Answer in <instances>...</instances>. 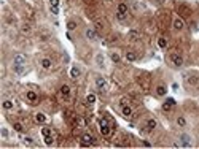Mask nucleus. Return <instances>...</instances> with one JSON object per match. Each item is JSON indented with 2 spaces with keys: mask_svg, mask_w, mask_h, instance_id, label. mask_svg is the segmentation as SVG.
<instances>
[{
  "mask_svg": "<svg viewBox=\"0 0 199 149\" xmlns=\"http://www.w3.org/2000/svg\"><path fill=\"white\" fill-rule=\"evenodd\" d=\"M23 141H24V144H34V138H30V137H24Z\"/></svg>",
  "mask_w": 199,
  "mask_h": 149,
  "instance_id": "nucleus-34",
  "label": "nucleus"
},
{
  "mask_svg": "<svg viewBox=\"0 0 199 149\" xmlns=\"http://www.w3.org/2000/svg\"><path fill=\"white\" fill-rule=\"evenodd\" d=\"M107 80H105L104 76H96V87L101 90V92H105L107 90Z\"/></svg>",
  "mask_w": 199,
  "mask_h": 149,
  "instance_id": "nucleus-5",
  "label": "nucleus"
},
{
  "mask_svg": "<svg viewBox=\"0 0 199 149\" xmlns=\"http://www.w3.org/2000/svg\"><path fill=\"white\" fill-rule=\"evenodd\" d=\"M177 11H179V16L183 19V18H190L191 13H193V10H191V6H188L187 3H180L179 8H177Z\"/></svg>",
  "mask_w": 199,
  "mask_h": 149,
  "instance_id": "nucleus-4",
  "label": "nucleus"
},
{
  "mask_svg": "<svg viewBox=\"0 0 199 149\" xmlns=\"http://www.w3.org/2000/svg\"><path fill=\"white\" fill-rule=\"evenodd\" d=\"M121 114L124 116V117H131L132 116V108L129 105H124L123 108H121Z\"/></svg>",
  "mask_w": 199,
  "mask_h": 149,
  "instance_id": "nucleus-18",
  "label": "nucleus"
},
{
  "mask_svg": "<svg viewBox=\"0 0 199 149\" xmlns=\"http://www.w3.org/2000/svg\"><path fill=\"white\" fill-rule=\"evenodd\" d=\"M158 46H159L161 49H164V48H167V40H166L164 37H161V38H158Z\"/></svg>",
  "mask_w": 199,
  "mask_h": 149,
  "instance_id": "nucleus-29",
  "label": "nucleus"
},
{
  "mask_svg": "<svg viewBox=\"0 0 199 149\" xmlns=\"http://www.w3.org/2000/svg\"><path fill=\"white\" fill-rule=\"evenodd\" d=\"M75 29H76V22H75V21H69V22H67V30L72 32Z\"/></svg>",
  "mask_w": 199,
  "mask_h": 149,
  "instance_id": "nucleus-32",
  "label": "nucleus"
},
{
  "mask_svg": "<svg viewBox=\"0 0 199 149\" xmlns=\"http://www.w3.org/2000/svg\"><path fill=\"white\" fill-rule=\"evenodd\" d=\"M40 65H41V68H43V70H49V68L53 67V60L49 59V57H43V59L40 60Z\"/></svg>",
  "mask_w": 199,
  "mask_h": 149,
  "instance_id": "nucleus-11",
  "label": "nucleus"
},
{
  "mask_svg": "<svg viewBox=\"0 0 199 149\" xmlns=\"http://www.w3.org/2000/svg\"><path fill=\"white\" fill-rule=\"evenodd\" d=\"M45 144L46 146H51L53 144V137L49 135V137H45Z\"/></svg>",
  "mask_w": 199,
  "mask_h": 149,
  "instance_id": "nucleus-35",
  "label": "nucleus"
},
{
  "mask_svg": "<svg viewBox=\"0 0 199 149\" xmlns=\"http://www.w3.org/2000/svg\"><path fill=\"white\" fill-rule=\"evenodd\" d=\"M110 59H112L113 63H119V62H121V56H119L116 51H112L110 52Z\"/></svg>",
  "mask_w": 199,
  "mask_h": 149,
  "instance_id": "nucleus-21",
  "label": "nucleus"
},
{
  "mask_svg": "<svg viewBox=\"0 0 199 149\" xmlns=\"http://www.w3.org/2000/svg\"><path fill=\"white\" fill-rule=\"evenodd\" d=\"M30 30H32V29H30V25H29V24H24L23 27H21V33H24V35H29Z\"/></svg>",
  "mask_w": 199,
  "mask_h": 149,
  "instance_id": "nucleus-31",
  "label": "nucleus"
},
{
  "mask_svg": "<svg viewBox=\"0 0 199 149\" xmlns=\"http://www.w3.org/2000/svg\"><path fill=\"white\" fill-rule=\"evenodd\" d=\"M166 94H167V87L162 86V84H159V86L156 87V95H158V97H166Z\"/></svg>",
  "mask_w": 199,
  "mask_h": 149,
  "instance_id": "nucleus-16",
  "label": "nucleus"
},
{
  "mask_svg": "<svg viewBox=\"0 0 199 149\" xmlns=\"http://www.w3.org/2000/svg\"><path fill=\"white\" fill-rule=\"evenodd\" d=\"M13 106H15V103H13L11 100H3L2 102V108L3 110H13Z\"/></svg>",
  "mask_w": 199,
  "mask_h": 149,
  "instance_id": "nucleus-24",
  "label": "nucleus"
},
{
  "mask_svg": "<svg viewBox=\"0 0 199 149\" xmlns=\"http://www.w3.org/2000/svg\"><path fill=\"white\" fill-rule=\"evenodd\" d=\"M99 132L102 133V137H110L112 135V125L107 117H102L99 120Z\"/></svg>",
  "mask_w": 199,
  "mask_h": 149,
  "instance_id": "nucleus-2",
  "label": "nucleus"
},
{
  "mask_svg": "<svg viewBox=\"0 0 199 149\" xmlns=\"http://www.w3.org/2000/svg\"><path fill=\"white\" fill-rule=\"evenodd\" d=\"M127 13H129V6H127V3H124V2L118 3V8H116V18H118L119 21H123V19H126Z\"/></svg>",
  "mask_w": 199,
  "mask_h": 149,
  "instance_id": "nucleus-3",
  "label": "nucleus"
},
{
  "mask_svg": "<svg viewBox=\"0 0 199 149\" xmlns=\"http://www.w3.org/2000/svg\"><path fill=\"white\" fill-rule=\"evenodd\" d=\"M180 146L182 147H191V146H193V141H191V137L188 133H182L180 135Z\"/></svg>",
  "mask_w": 199,
  "mask_h": 149,
  "instance_id": "nucleus-6",
  "label": "nucleus"
},
{
  "mask_svg": "<svg viewBox=\"0 0 199 149\" xmlns=\"http://www.w3.org/2000/svg\"><path fill=\"white\" fill-rule=\"evenodd\" d=\"M41 135H43V137H49V135H51V129H49V127H41Z\"/></svg>",
  "mask_w": 199,
  "mask_h": 149,
  "instance_id": "nucleus-33",
  "label": "nucleus"
},
{
  "mask_svg": "<svg viewBox=\"0 0 199 149\" xmlns=\"http://www.w3.org/2000/svg\"><path fill=\"white\" fill-rule=\"evenodd\" d=\"M2 137H3V138L8 137V130H6V129H2Z\"/></svg>",
  "mask_w": 199,
  "mask_h": 149,
  "instance_id": "nucleus-39",
  "label": "nucleus"
},
{
  "mask_svg": "<svg viewBox=\"0 0 199 149\" xmlns=\"http://www.w3.org/2000/svg\"><path fill=\"white\" fill-rule=\"evenodd\" d=\"M34 119H35V122H38V124H45L46 122V116L43 114V113H35Z\"/></svg>",
  "mask_w": 199,
  "mask_h": 149,
  "instance_id": "nucleus-17",
  "label": "nucleus"
},
{
  "mask_svg": "<svg viewBox=\"0 0 199 149\" xmlns=\"http://www.w3.org/2000/svg\"><path fill=\"white\" fill-rule=\"evenodd\" d=\"M172 25H174V29H175V30H179V32L185 29V22H183V19H182L180 16L174 19V22H172Z\"/></svg>",
  "mask_w": 199,
  "mask_h": 149,
  "instance_id": "nucleus-10",
  "label": "nucleus"
},
{
  "mask_svg": "<svg viewBox=\"0 0 199 149\" xmlns=\"http://www.w3.org/2000/svg\"><path fill=\"white\" fill-rule=\"evenodd\" d=\"M13 67H15V72L16 73H23L24 72V67H26V56L16 54L15 57H13Z\"/></svg>",
  "mask_w": 199,
  "mask_h": 149,
  "instance_id": "nucleus-1",
  "label": "nucleus"
},
{
  "mask_svg": "<svg viewBox=\"0 0 199 149\" xmlns=\"http://www.w3.org/2000/svg\"><path fill=\"white\" fill-rule=\"evenodd\" d=\"M94 29H96V30H102V29H104V24L101 22V21H97V22H96V27H94Z\"/></svg>",
  "mask_w": 199,
  "mask_h": 149,
  "instance_id": "nucleus-36",
  "label": "nucleus"
},
{
  "mask_svg": "<svg viewBox=\"0 0 199 149\" xmlns=\"http://www.w3.org/2000/svg\"><path fill=\"white\" fill-rule=\"evenodd\" d=\"M126 60H127V62H136V60H137L136 51H126Z\"/></svg>",
  "mask_w": 199,
  "mask_h": 149,
  "instance_id": "nucleus-19",
  "label": "nucleus"
},
{
  "mask_svg": "<svg viewBox=\"0 0 199 149\" xmlns=\"http://www.w3.org/2000/svg\"><path fill=\"white\" fill-rule=\"evenodd\" d=\"M94 143H96V138L92 135H89V133L81 135V146H92Z\"/></svg>",
  "mask_w": 199,
  "mask_h": 149,
  "instance_id": "nucleus-7",
  "label": "nucleus"
},
{
  "mask_svg": "<svg viewBox=\"0 0 199 149\" xmlns=\"http://www.w3.org/2000/svg\"><path fill=\"white\" fill-rule=\"evenodd\" d=\"M127 38H129L131 41H136V40H139V32H137V30H131L129 33H127Z\"/></svg>",
  "mask_w": 199,
  "mask_h": 149,
  "instance_id": "nucleus-25",
  "label": "nucleus"
},
{
  "mask_svg": "<svg viewBox=\"0 0 199 149\" xmlns=\"http://www.w3.org/2000/svg\"><path fill=\"white\" fill-rule=\"evenodd\" d=\"M187 84L188 86H196V84L199 83V76H196V75H191V76H187Z\"/></svg>",
  "mask_w": 199,
  "mask_h": 149,
  "instance_id": "nucleus-13",
  "label": "nucleus"
},
{
  "mask_svg": "<svg viewBox=\"0 0 199 149\" xmlns=\"http://www.w3.org/2000/svg\"><path fill=\"white\" fill-rule=\"evenodd\" d=\"M51 13L53 15H59V6H51Z\"/></svg>",
  "mask_w": 199,
  "mask_h": 149,
  "instance_id": "nucleus-37",
  "label": "nucleus"
},
{
  "mask_svg": "<svg viewBox=\"0 0 199 149\" xmlns=\"http://www.w3.org/2000/svg\"><path fill=\"white\" fill-rule=\"evenodd\" d=\"M84 2H89V0H84Z\"/></svg>",
  "mask_w": 199,
  "mask_h": 149,
  "instance_id": "nucleus-40",
  "label": "nucleus"
},
{
  "mask_svg": "<svg viewBox=\"0 0 199 149\" xmlns=\"http://www.w3.org/2000/svg\"><path fill=\"white\" fill-rule=\"evenodd\" d=\"M96 63H97L99 68H104V67H105V65H104V54H102V52L96 54Z\"/></svg>",
  "mask_w": 199,
  "mask_h": 149,
  "instance_id": "nucleus-22",
  "label": "nucleus"
},
{
  "mask_svg": "<svg viewBox=\"0 0 199 149\" xmlns=\"http://www.w3.org/2000/svg\"><path fill=\"white\" fill-rule=\"evenodd\" d=\"M13 129H15V132H18V133H23L24 132V125L21 122H15V124H13Z\"/></svg>",
  "mask_w": 199,
  "mask_h": 149,
  "instance_id": "nucleus-28",
  "label": "nucleus"
},
{
  "mask_svg": "<svg viewBox=\"0 0 199 149\" xmlns=\"http://www.w3.org/2000/svg\"><path fill=\"white\" fill-rule=\"evenodd\" d=\"M61 94L66 95V97H69V95H70V86H67V84H62V86H61Z\"/></svg>",
  "mask_w": 199,
  "mask_h": 149,
  "instance_id": "nucleus-26",
  "label": "nucleus"
},
{
  "mask_svg": "<svg viewBox=\"0 0 199 149\" xmlns=\"http://www.w3.org/2000/svg\"><path fill=\"white\" fill-rule=\"evenodd\" d=\"M84 35H86V38L91 40V41H96L97 40V30L94 27H88L86 30H84Z\"/></svg>",
  "mask_w": 199,
  "mask_h": 149,
  "instance_id": "nucleus-9",
  "label": "nucleus"
},
{
  "mask_svg": "<svg viewBox=\"0 0 199 149\" xmlns=\"http://www.w3.org/2000/svg\"><path fill=\"white\" fill-rule=\"evenodd\" d=\"M131 6H132V10L136 11V13H140L142 10H145V6H144V5H140L139 2H132Z\"/></svg>",
  "mask_w": 199,
  "mask_h": 149,
  "instance_id": "nucleus-23",
  "label": "nucleus"
},
{
  "mask_svg": "<svg viewBox=\"0 0 199 149\" xmlns=\"http://www.w3.org/2000/svg\"><path fill=\"white\" fill-rule=\"evenodd\" d=\"M80 75H81V72H80V68H78V67H72V68H70V78H72V80H76Z\"/></svg>",
  "mask_w": 199,
  "mask_h": 149,
  "instance_id": "nucleus-20",
  "label": "nucleus"
},
{
  "mask_svg": "<svg viewBox=\"0 0 199 149\" xmlns=\"http://www.w3.org/2000/svg\"><path fill=\"white\" fill-rule=\"evenodd\" d=\"M174 105H175V100L169 97V98H166V102L162 103V110H164V111H169V110H172Z\"/></svg>",
  "mask_w": 199,
  "mask_h": 149,
  "instance_id": "nucleus-12",
  "label": "nucleus"
},
{
  "mask_svg": "<svg viewBox=\"0 0 199 149\" xmlns=\"http://www.w3.org/2000/svg\"><path fill=\"white\" fill-rule=\"evenodd\" d=\"M26 98H27V100H29L30 103H35V102L38 100V95L35 94L34 90H29V92H27V94H26Z\"/></svg>",
  "mask_w": 199,
  "mask_h": 149,
  "instance_id": "nucleus-14",
  "label": "nucleus"
},
{
  "mask_svg": "<svg viewBox=\"0 0 199 149\" xmlns=\"http://www.w3.org/2000/svg\"><path fill=\"white\" fill-rule=\"evenodd\" d=\"M169 60L172 62L174 67H182L183 65V57H182V56H179V54H170L169 56Z\"/></svg>",
  "mask_w": 199,
  "mask_h": 149,
  "instance_id": "nucleus-8",
  "label": "nucleus"
},
{
  "mask_svg": "<svg viewBox=\"0 0 199 149\" xmlns=\"http://www.w3.org/2000/svg\"><path fill=\"white\" fill-rule=\"evenodd\" d=\"M86 102H88V105H94L96 103V95L94 94H88L86 95Z\"/></svg>",
  "mask_w": 199,
  "mask_h": 149,
  "instance_id": "nucleus-30",
  "label": "nucleus"
},
{
  "mask_svg": "<svg viewBox=\"0 0 199 149\" xmlns=\"http://www.w3.org/2000/svg\"><path fill=\"white\" fill-rule=\"evenodd\" d=\"M145 127H147V130H155L156 127H158V122H156V119H148L147 120V124H145Z\"/></svg>",
  "mask_w": 199,
  "mask_h": 149,
  "instance_id": "nucleus-15",
  "label": "nucleus"
},
{
  "mask_svg": "<svg viewBox=\"0 0 199 149\" xmlns=\"http://www.w3.org/2000/svg\"><path fill=\"white\" fill-rule=\"evenodd\" d=\"M49 5L51 6H59V0H49Z\"/></svg>",
  "mask_w": 199,
  "mask_h": 149,
  "instance_id": "nucleus-38",
  "label": "nucleus"
},
{
  "mask_svg": "<svg viewBox=\"0 0 199 149\" xmlns=\"http://www.w3.org/2000/svg\"><path fill=\"white\" fill-rule=\"evenodd\" d=\"M175 122H177V125H179V127H187V119H185V116H179Z\"/></svg>",
  "mask_w": 199,
  "mask_h": 149,
  "instance_id": "nucleus-27",
  "label": "nucleus"
}]
</instances>
